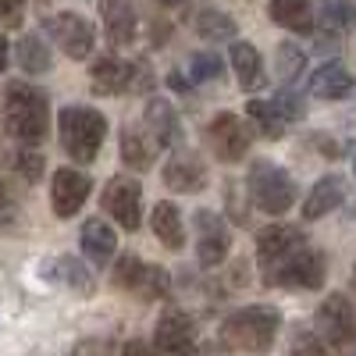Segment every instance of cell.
I'll list each match as a JSON object with an SVG mask.
<instances>
[{"mask_svg":"<svg viewBox=\"0 0 356 356\" xmlns=\"http://www.w3.org/2000/svg\"><path fill=\"white\" fill-rule=\"evenodd\" d=\"M0 114H4V129L22 146H40L50 129V100L40 86L33 82H8L4 97H0Z\"/></svg>","mask_w":356,"mask_h":356,"instance_id":"1","label":"cell"},{"mask_svg":"<svg viewBox=\"0 0 356 356\" xmlns=\"http://www.w3.org/2000/svg\"><path fill=\"white\" fill-rule=\"evenodd\" d=\"M282 328V314L275 307H243L225 317L221 324V342L235 353H267L278 339Z\"/></svg>","mask_w":356,"mask_h":356,"instance_id":"2","label":"cell"},{"mask_svg":"<svg viewBox=\"0 0 356 356\" xmlns=\"http://www.w3.org/2000/svg\"><path fill=\"white\" fill-rule=\"evenodd\" d=\"M57 132H61L65 154L75 164H93L104 146V136H107V118L97 107L72 104L57 114Z\"/></svg>","mask_w":356,"mask_h":356,"instance_id":"3","label":"cell"},{"mask_svg":"<svg viewBox=\"0 0 356 356\" xmlns=\"http://www.w3.org/2000/svg\"><path fill=\"white\" fill-rule=\"evenodd\" d=\"M246 189H250L253 203L260 207L264 214H271V218H282L296 203L292 175L282 164H275V161H253L250 175H246Z\"/></svg>","mask_w":356,"mask_h":356,"instance_id":"4","label":"cell"},{"mask_svg":"<svg viewBox=\"0 0 356 356\" xmlns=\"http://www.w3.org/2000/svg\"><path fill=\"white\" fill-rule=\"evenodd\" d=\"M317 339L332 346L335 353H353L356 349V310L342 292H332L314 314Z\"/></svg>","mask_w":356,"mask_h":356,"instance_id":"5","label":"cell"},{"mask_svg":"<svg viewBox=\"0 0 356 356\" xmlns=\"http://www.w3.org/2000/svg\"><path fill=\"white\" fill-rule=\"evenodd\" d=\"M307 246V235L303 228H296V225H267L257 232V264H260V278L267 285V278H271L282 264H289L296 253H300Z\"/></svg>","mask_w":356,"mask_h":356,"instance_id":"6","label":"cell"},{"mask_svg":"<svg viewBox=\"0 0 356 356\" xmlns=\"http://www.w3.org/2000/svg\"><path fill=\"white\" fill-rule=\"evenodd\" d=\"M111 278H114V285L122 292H132V296H139V300H164V296L171 292V278H168L164 267L146 264V260H139L132 253L114 264Z\"/></svg>","mask_w":356,"mask_h":356,"instance_id":"7","label":"cell"},{"mask_svg":"<svg viewBox=\"0 0 356 356\" xmlns=\"http://www.w3.org/2000/svg\"><path fill=\"white\" fill-rule=\"evenodd\" d=\"M100 203H104V214L118 221L125 232H136L143 225V186L132 175H114L104 186Z\"/></svg>","mask_w":356,"mask_h":356,"instance_id":"8","label":"cell"},{"mask_svg":"<svg viewBox=\"0 0 356 356\" xmlns=\"http://www.w3.org/2000/svg\"><path fill=\"white\" fill-rule=\"evenodd\" d=\"M43 29H47V36L57 43V50H65L72 61H86L89 50H93V43H97L93 22L82 18V15H75V11L50 15V18L43 22Z\"/></svg>","mask_w":356,"mask_h":356,"instance_id":"9","label":"cell"},{"mask_svg":"<svg viewBox=\"0 0 356 356\" xmlns=\"http://www.w3.org/2000/svg\"><path fill=\"white\" fill-rule=\"evenodd\" d=\"M328 278V257H324L317 246H303L289 264H282L278 271L267 278V285H282V289H303L314 292L324 285Z\"/></svg>","mask_w":356,"mask_h":356,"instance_id":"10","label":"cell"},{"mask_svg":"<svg viewBox=\"0 0 356 356\" xmlns=\"http://www.w3.org/2000/svg\"><path fill=\"white\" fill-rule=\"evenodd\" d=\"M193 228H196V260L203 271H214L228 260V250H232V232L225 225L221 214L214 211H196L193 218Z\"/></svg>","mask_w":356,"mask_h":356,"instance_id":"11","label":"cell"},{"mask_svg":"<svg viewBox=\"0 0 356 356\" xmlns=\"http://www.w3.org/2000/svg\"><path fill=\"white\" fill-rule=\"evenodd\" d=\"M207 136H211V150H214L218 161H225V164L243 161L246 150H250V143H253V129L243 122L239 114H232V111L214 114V118H211V129H207Z\"/></svg>","mask_w":356,"mask_h":356,"instance_id":"12","label":"cell"},{"mask_svg":"<svg viewBox=\"0 0 356 356\" xmlns=\"http://www.w3.org/2000/svg\"><path fill=\"white\" fill-rule=\"evenodd\" d=\"M193 346H196V321H193L186 310L168 307V310L157 317L154 349H157L161 356H186Z\"/></svg>","mask_w":356,"mask_h":356,"instance_id":"13","label":"cell"},{"mask_svg":"<svg viewBox=\"0 0 356 356\" xmlns=\"http://www.w3.org/2000/svg\"><path fill=\"white\" fill-rule=\"evenodd\" d=\"M93 193V182H89L86 171L75 168H61L54 171V182H50V203H54V214L57 218H75L82 211V203Z\"/></svg>","mask_w":356,"mask_h":356,"instance_id":"14","label":"cell"},{"mask_svg":"<svg viewBox=\"0 0 356 356\" xmlns=\"http://www.w3.org/2000/svg\"><path fill=\"white\" fill-rule=\"evenodd\" d=\"M164 186L171 193H203L207 189V164L196 150H175L164 164Z\"/></svg>","mask_w":356,"mask_h":356,"instance_id":"15","label":"cell"},{"mask_svg":"<svg viewBox=\"0 0 356 356\" xmlns=\"http://www.w3.org/2000/svg\"><path fill=\"white\" fill-rule=\"evenodd\" d=\"M89 86L100 97H122L132 93V61H122V57H97L93 68H89Z\"/></svg>","mask_w":356,"mask_h":356,"instance_id":"16","label":"cell"},{"mask_svg":"<svg viewBox=\"0 0 356 356\" xmlns=\"http://www.w3.org/2000/svg\"><path fill=\"white\" fill-rule=\"evenodd\" d=\"M356 25V0H321L317 4V15H314V33H321V40L332 43L339 36H346L349 29Z\"/></svg>","mask_w":356,"mask_h":356,"instance_id":"17","label":"cell"},{"mask_svg":"<svg viewBox=\"0 0 356 356\" xmlns=\"http://www.w3.org/2000/svg\"><path fill=\"white\" fill-rule=\"evenodd\" d=\"M100 22L111 47H129L136 40V29H139L136 8L125 4V0H100Z\"/></svg>","mask_w":356,"mask_h":356,"instance_id":"18","label":"cell"},{"mask_svg":"<svg viewBox=\"0 0 356 356\" xmlns=\"http://www.w3.org/2000/svg\"><path fill=\"white\" fill-rule=\"evenodd\" d=\"M228 57H232V68H235V79H239L243 93H257V89H264V86H267V75H264V57H260V50H257L253 43L235 40V43H232V50H228Z\"/></svg>","mask_w":356,"mask_h":356,"instance_id":"19","label":"cell"},{"mask_svg":"<svg viewBox=\"0 0 356 356\" xmlns=\"http://www.w3.org/2000/svg\"><path fill=\"white\" fill-rule=\"evenodd\" d=\"M143 122H146V129H150L157 146H178L182 143V122H178V114H175V107L168 100H161V97L146 100Z\"/></svg>","mask_w":356,"mask_h":356,"instance_id":"20","label":"cell"},{"mask_svg":"<svg viewBox=\"0 0 356 356\" xmlns=\"http://www.w3.org/2000/svg\"><path fill=\"white\" fill-rule=\"evenodd\" d=\"M342 200H346V178L324 175L321 182H314V189L303 200V221H317L324 214H332L335 207H342Z\"/></svg>","mask_w":356,"mask_h":356,"instance_id":"21","label":"cell"},{"mask_svg":"<svg viewBox=\"0 0 356 356\" xmlns=\"http://www.w3.org/2000/svg\"><path fill=\"white\" fill-rule=\"evenodd\" d=\"M150 228H154V235H157V243L164 246V250H171V253H178L186 246V221H182V211L171 203V200H164V203H157L154 207V214H150Z\"/></svg>","mask_w":356,"mask_h":356,"instance_id":"22","label":"cell"},{"mask_svg":"<svg viewBox=\"0 0 356 356\" xmlns=\"http://www.w3.org/2000/svg\"><path fill=\"white\" fill-rule=\"evenodd\" d=\"M267 18L289 33H314V0H267Z\"/></svg>","mask_w":356,"mask_h":356,"instance_id":"23","label":"cell"},{"mask_svg":"<svg viewBox=\"0 0 356 356\" xmlns=\"http://www.w3.org/2000/svg\"><path fill=\"white\" fill-rule=\"evenodd\" d=\"M82 253H86V260H93L97 267H104L118 253V232L107 221H100V218L86 221L82 225Z\"/></svg>","mask_w":356,"mask_h":356,"instance_id":"24","label":"cell"},{"mask_svg":"<svg viewBox=\"0 0 356 356\" xmlns=\"http://www.w3.org/2000/svg\"><path fill=\"white\" fill-rule=\"evenodd\" d=\"M353 75H349V68L346 65H339V61H332V65H321L317 72H314V79H310V93L317 97V100H346L349 93H353Z\"/></svg>","mask_w":356,"mask_h":356,"instance_id":"25","label":"cell"},{"mask_svg":"<svg viewBox=\"0 0 356 356\" xmlns=\"http://www.w3.org/2000/svg\"><path fill=\"white\" fill-rule=\"evenodd\" d=\"M154 154H157V143L146 139L143 129H136V125L122 129V161L132 171H150L154 168Z\"/></svg>","mask_w":356,"mask_h":356,"instance_id":"26","label":"cell"},{"mask_svg":"<svg viewBox=\"0 0 356 356\" xmlns=\"http://www.w3.org/2000/svg\"><path fill=\"white\" fill-rule=\"evenodd\" d=\"M193 29H196V33H200L207 43L235 40V18H232L228 11H218V8H196Z\"/></svg>","mask_w":356,"mask_h":356,"instance_id":"27","label":"cell"},{"mask_svg":"<svg viewBox=\"0 0 356 356\" xmlns=\"http://www.w3.org/2000/svg\"><path fill=\"white\" fill-rule=\"evenodd\" d=\"M50 278L54 282H65L72 292H79V296H93V289H97V282H93V275L86 271V264L82 260H75V257H57L50 267Z\"/></svg>","mask_w":356,"mask_h":356,"instance_id":"28","label":"cell"},{"mask_svg":"<svg viewBox=\"0 0 356 356\" xmlns=\"http://www.w3.org/2000/svg\"><path fill=\"white\" fill-rule=\"evenodd\" d=\"M246 118L253 122V129H257V136H264V139H282L285 136V118L275 111V104H267V100H250L246 104Z\"/></svg>","mask_w":356,"mask_h":356,"instance_id":"29","label":"cell"},{"mask_svg":"<svg viewBox=\"0 0 356 356\" xmlns=\"http://www.w3.org/2000/svg\"><path fill=\"white\" fill-rule=\"evenodd\" d=\"M18 65L29 72V75H43L50 72V50L40 36H22L18 40Z\"/></svg>","mask_w":356,"mask_h":356,"instance_id":"30","label":"cell"},{"mask_svg":"<svg viewBox=\"0 0 356 356\" xmlns=\"http://www.w3.org/2000/svg\"><path fill=\"white\" fill-rule=\"evenodd\" d=\"M11 171L18 175V178H25V182H40L43 178V171H47V161H43V154H36L33 146H18V150L11 154Z\"/></svg>","mask_w":356,"mask_h":356,"instance_id":"31","label":"cell"},{"mask_svg":"<svg viewBox=\"0 0 356 356\" xmlns=\"http://www.w3.org/2000/svg\"><path fill=\"white\" fill-rule=\"evenodd\" d=\"M221 72H225V61H221L214 50H196V54L189 57V75H193V82H214V79H221Z\"/></svg>","mask_w":356,"mask_h":356,"instance_id":"32","label":"cell"},{"mask_svg":"<svg viewBox=\"0 0 356 356\" xmlns=\"http://www.w3.org/2000/svg\"><path fill=\"white\" fill-rule=\"evenodd\" d=\"M303 65H307V54L296 47V43H282V47H278V75H282L289 86L303 75Z\"/></svg>","mask_w":356,"mask_h":356,"instance_id":"33","label":"cell"},{"mask_svg":"<svg viewBox=\"0 0 356 356\" xmlns=\"http://www.w3.org/2000/svg\"><path fill=\"white\" fill-rule=\"evenodd\" d=\"M289 356H332V353H328V346H324L314 332H296Z\"/></svg>","mask_w":356,"mask_h":356,"instance_id":"34","label":"cell"},{"mask_svg":"<svg viewBox=\"0 0 356 356\" xmlns=\"http://www.w3.org/2000/svg\"><path fill=\"white\" fill-rule=\"evenodd\" d=\"M271 104H275V111L285 118V122H300V118H303V100L296 97L292 89H282V93H275Z\"/></svg>","mask_w":356,"mask_h":356,"instance_id":"35","label":"cell"},{"mask_svg":"<svg viewBox=\"0 0 356 356\" xmlns=\"http://www.w3.org/2000/svg\"><path fill=\"white\" fill-rule=\"evenodd\" d=\"M25 18V0H0V25L18 29Z\"/></svg>","mask_w":356,"mask_h":356,"instance_id":"36","label":"cell"},{"mask_svg":"<svg viewBox=\"0 0 356 356\" xmlns=\"http://www.w3.org/2000/svg\"><path fill=\"white\" fill-rule=\"evenodd\" d=\"M154 89V72L146 61H132V93H150Z\"/></svg>","mask_w":356,"mask_h":356,"instance_id":"37","label":"cell"},{"mask_svg":"<svg viewBox=\"0 0 356 356\" xmlns=\"http://www.w3.org/2000/svg\"><path fill=\"white\" fill-rule=\"evenodd\" d=\"M18 218V200L11 196V189L0 182V225H11Z\"/></svg>","mask_w":356,"mask_h":356,"instance_id":"38","label":"cell"},{"mask_svg":"<svg viewBox=\"0 0 356 356\" xmlns=\"http://www.w3.org/2000/svg\"><path fill=\"white\" fill-rule=\"evenodd\" d=\"M122 356H161V353H157L150 342H139V339H132V342H125Z\"/></svg>","mask_w":356,"mask_h":356,"instance_id":"39","label":"cell"},{"mask_svg":"<svg viewBox=\"0 0 356 356\" xmlns=\"http://www.w3.org/2000/svg\"><path fill=\"white\" fill-rule=\"evenodd\" d=\"M186 356H225V353H221L214 342H196V346H193Z\"/></svg>","mask_w":356,"mask_h":356,"instance_id":"40","label":"cell"},{"mask_svg":"<svg viewBox=\"0 0 356 356\" xmlns=\"http://www.w3.org/2000/svg\"><path fill=\"white\" fill-rule=\"evenodd\" d=\"M168 86H171V89H178V93H186V97H189V82L182 79V72H168Z\"/></svg>","mask_w":356,"mask_h":356,"instance_id":"41","label":"cell"},{"mask_svg":"<svg viewBox=\"0 0 356 356\" xmlns=\"http://www.w3.org/2000/svg\"><path fill=\"white\" fill-rule=\"evenodd\" d=\"M8 50H11L8 47V36L0 33V75H4V68H8Z\"/></svg>","mask_w":356,"mask_h":356,"instance_id":"42","label":"cell"},{"mask_svg":"<svg viewBox=\"0 0 356 356\" xmlns=\"http://www.w3.org/2000/svg\"><path fill=\"white\" fill-rule=\"evenodd\" d=\"M161 8H182V4H189V0H157Z\"/></svg>","mask_w":356,"mask_h":356,"instance_id":"43","label":"cell"},{"mask_svg":"<svg viewBox=\"0 0 356 356\" xmlns=\"http://www.w3.org/2000/svg\"><path fill=\"white\" fill-rule=\"evenodd\" d=\"M353 285H356V264H353Z\"/></svg>","mask_w":356,"mask_h":356,"instance_id":"44","label":"cell"},{"mask_svg":"<svg viewBox=\"0 0 356 356\" xmlns=\"http://www.w3.org/2000/svg\"><path fill=\"white\" fill-rule=\"evenodd\" d=\"M349 214H353V221H356V207H353V211H349Z\"/></svg>","mask_w":356,"mask_h":356,"instance_id":"45","label":"cell"},{"mask_svg":"<svg viewBox=\"0 0 356 356\" xmlns=\"http://www.w3.org/2000/svg\"><path fill=\"white\" fill-rule=\"evenodd\" d=\"M353 175H356V157H353Z\"/></svg>","mask_w":356,"mask_h":356,"instance_id":"46","label":"cell"}]
</instances>
